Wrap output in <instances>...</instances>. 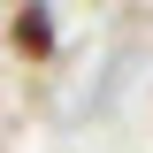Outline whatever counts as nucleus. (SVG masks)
Here are the masks:
<instances>
[{
  "label": "nucleus",
  "mask_w": 153,
  "mask_h": 153,
  "mask_svg": "<svg viewBox=\"0 0 153 153\" xmlns=\"http://www.w3.org/2000/svg\"><path fill=\"white\" fill-rule=\"evenodd\" d=\"M0 46L23 61V69H46L61 54V23H54V0H16L0 16Z\"/></svg>",
  "instance_id": "nucleus-1"
}]
</instances>
